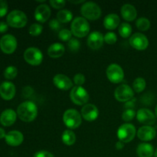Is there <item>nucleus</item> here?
<instances>
[{
	"mask_svg": "<svg viewBox=\"0 0 157 157\" xmlns=\"http://www.w3.org/2000/svg\"><path fill=\"white\" fill-rule=\"evenodd\" d=\"M104 35L102 33L98 31L92 32L89 34L88 38H87V44L89 47L93 50H98L103 46L104 41Z\"/></svg>",
	"mask_w": 157,
	"mask_h": 157,
	"instance_id": "nucleus-14",
	"label": "nucleus"
},
{
	"mask_svg": "<svg viewBox=\"0 0 157 157\" xmlns=\"http://www.w3.org/2000/svg\"><path fill=\"white\" fill-rule=\"evenodd\" d=\"M18 75V69L15 66H8L4 71V76L6 79H14Z\"/></svg>",
	"mask_w": 157,
	"mask_h": 157,
	"instance_id": "nucleus-31",
	"label": "nucleus"
},
{
	"mask_svg": "<svg viewBox=\"0 0 157 157\" xmlns=\"http://www.w3.org/2000/svg\"><path fill=\"white\" fill-rule=\"evenodd\" d=\"M49 27L52 29L55 32H58V31H61V22L58 21V19H52L50 21H49Z\"/></svg>",
	"mask_w": 157,
	"mask_h": 157,
	"instance_id": "nucleus-38",
	"label": "nucleus"
},
{
	"mask_svg": "<svg viewBox=\"0 0 157 157\" xmlns=\"http://www.w3.org/2000/svg\"><path fill=\"white\" fill-rule=\"evenodd\" d=\"M72 3H81V2H84L83 0H81V1H70Z\"/></svg>",
	"mask_w": 157,
	"mask_h": 157,
	"instance_id": "nucleus-46",
	"label": "nucleus"
},
{
	"mask_svg": "<svg viewBox=\"0 0 157 157\" xmlns=\"http://www.w3.org/2000/svg\"><path fill=\"white\" fill-rule=\"evenodd\" d=\"M65 52V48L59 42L51 44L48 48V55L53 58H58L62 56Z\"/></svg>",
	"mask_w": 157,
	"mask_h": 157,
	"instance_id": "nucleus-25",
	"label": "nucleus"
},
{
	"mask_svg": "<svg viewBox=\"0 0 157 157\" xmlns=\"http://www.w3.org/2000/svg\"><path fill=\"white\" fill-rule=\"evenodd\" d=\"M8 12V3L6 0H0V18L4 16Z\"/></svg>",
	"mask_w": 157,
	"mask_h": 157,
	"instance_id": "nucleus-40",
	"label": "nucleus"
},
{
	"mask_svg": "<svg viewBox=\"0 0 157 157\" xmlns=\"http://www.w3.org/2000/svg\"><path fill=\"white\" fill-rule=\"evenodd\" d=\"M155 113H156V117H157V104H156V107H155Z\"/></svg>",
	"mask_w": 157,
	"mask_h": 157,
	"instance_id": "nucleus-47",
	"label": "nucleus"
},
{
	"mask_svg": "<svg viewBox=\"0 0 157 157\" xmlns=\"http://www.w3.org/2000/svg\"><path fill=\"white\" fill-rule=\"evenodd\" d=\"M17 114L20 120L24 122H32L38 115V107L33 101H24L18 105Z\"/></svg>",
	"mask_w": 157,
	"mask_h": 157,
	"instance_id": "nucleus-1",
	"label": "nucleus"
},
{
	"mask_svg": "<svg viewBox=\"0 0 157 157\" xmlns=\"http://www.w3.org/2000/svg\"><path fill=\"white\" fill-rule=\"evenodd\" d=\"M53 83L58 89L62 90H67L73 87L71 80L65 75L58 74L53 78Z\"/></svg>",
	"mask_w": 157,
	"mask_h": 157,
	"instance_id": "nucleus-16",
	"label": "nucleus"
},
{
	"mask_svg": "<svg viewBox=\"0 0 157 157\" xmlns=\"http://www.w3.org/2000/svg\"><path fill=\"white\" fill-rule=\"evenodd\" d=\"M67 46L71 52H76L81 48V42L77 38H71L67 43Z\"/></svg>",
	"mask_w": 157,
	"mask_h": 157,
	"instance_id": "nucleus-35",
	"label": "nucleus"
},
{
	"mask_svg": "<svg viewBox=\"0 0 157 157\" xmlns=\"http://www.w3.org/2000/svg\"><path fill=\"white\" fill-rule=\"evenodd\" d=\"M136 136V128L131 124H124L118 128L117 137L120 141L124 143H130L134 139Z\"/></svg>",
	"mask_w": 157,
	"mask_h": 157,
	"instance_id": "nucleus-7",
	"label": "nucleus"
},
{
	"mask_svg": "<svg viewBox=\"0 0 157 157\" xmlns=\"http://www.w3.org/2000/svg\"><path fill=\"white\" fill-rule=\"evenodd\" d=\"M8 27H9V25H8L7 22L0 21V33H3V32H6L8 30Z\"/></svg>",
	"mask_w": 157,
	"mask_h": 157,
	"instance_id": "nucleus-42",
	"label": "nucleus"
},
{
	"mask_svg": "<svg viewBox=\"0 0 157 157\" xmlns=\"http://www.w3.org/2000/svg\"><path fill=\"white\" fill-rule=\"evenodd\" d=\"M130 44L138 51H144L147 48L149 45V40L145 35L136 32L131 35L129 40Z\"/></svg>",
	"mask_w": 157,
	"mask_h": 157,
	"instance_id": "nucleus-12",
	"label": "nucleus"
},
{
	"mask_svg": "<svg viewBox=\"0 0 157 157\" xmlns=\"http://www.w3.org/2000/svg\"><path fill=\"white\" fill-rule=\"evenodd\" d=\"M17 118V113L12 109H6L0 115V123L3 126L9 127L15 122Z\"/></svg>",
	"mask_w": 157,
	"mask_h": 157,
	"instance_id": "nucleus-20",
	"label": "nucleus"
},
{
	"mask_svg": "<svg viewBox=\"0 0 157 157\" xmlns=\"http://www.w3.org/2000/svg\"><path fill=\"white\" fill-rule=\"evenodd\" d=\"M71 32L75 36L84 38L90 32V25L84 17H76L71 25Z\"/></svg>",
	"mask_w": 157,
	"mask_h": 157,
	"instance_id": "nucleus-2",
	"label": "nucleus"
},
{
	"mask_svg": "<svg viewBox=\"0 0 157 157\" xmlns=\"http://www.w3.org/2000/svg\"><path fill=\"white\" fill-rule=\"evenodd\" d=\"M9 25L14 28H22L26 25L28 21L27 15L22 11L15 9L9 13L6 18Z\"/></svg>",
	"mask_w": 157,
	"mask_h": 157,
	"instance_id": "nucleus-4",
	"label": "nucleus"
},
{
	"mask_svg": "<svg viewBox=\"0 0 157 157\" xmlns=\"http://www.w3.org/2000/svg\"><path fill=\"white\" fill-rule=\"evenodd\" d=\"M107 77L110 81L114 84L121 83L124 78V72L122 67L117 64H111L107 68Z\"/></svg>",
	"mask_w": 157,
	"mask_h": 157,
	"instance_id": "nucleus-9",
	"label": "nucleus"
},
{
	"mask_svg": "<svg viewBox=\"0 0 157 157\" xmlns=\"http://www.w3.org/2000/svg\"><path fill=\"white\" fill-rule=\"evenodd\" d=\"M15 94V86L10 81H4L0 84V95L4 100L12 99Z\"/></svg>",
	"mask_w": 157,
	"mask_h": 157,
	"instance_id": "nucleus-17",
	"label": "nucleus"
},
{
	"mask_svg": "<svg viewBox=\"0 0 157 157\" xmlns=\"http://www.w3.org/2000/svg\"><path fill=\"white\" fill-rule=\"evenodd\" d=\"M121 22V18L117 14L111 13L105 16L104 19V25L108 30H113L116 29Z\"/></svg>",
	"mask_w": 157,
	"mask_h": 157,
	"instance_id": "nucleus-23",
	"label": "nucleus"
},
{
	"mask_svg": "<svg viewBox=\"0 0 157 157\" xmlns=\"http://www.w3.org/2000/svg\"><path fill=\"white\" fill-rule=\"evenodd\" d=\"M70 98L72 102L76 105H85L89 101V94L84 87L75 86L71 90Z\"/></svg>",
	"mask_w": 157,
	"mask_h": 157,
	"instance_id": "nucleus-6",
	"label": "nucleus"
},
{
	"mask_svg": "<svg viewBox=\"0 0 157 157\" xmlns=\"http://www.w3.org/2000/svg\"><path fill=\"white\" fill-rule=\"evenodd\" d=\"M51 16V9L46 4H41L37 6L35 11V18L38 21L44 23L48 20Z\"/></svg>",
	"mask_w": 157,
	"mask_h": 157,
	"instance_id": "nucleus-18",
	"label": "nucleus"
},
{
	"mask_svg": "<svg viewBox=\"0 0 157 157\" xmlns=\"http://www.w3.org/2000/svg\"><path fill=\"white\" fill-rule=\"evenodd\" d=\"M73 18V14L70 10L62 9L57 13V19L61 23H67L71 21Z\"/></svg>",
	"mask_w": 157,
	"mask_h": 157,
	"instance_id": "nucleus-27",
	"label": "nucleus"
},
{
	"mask_svg": "<svg viewBox=\"0 0 157 157\" xmlns=\"http://www.w3.org/2000/svg\"><path fill=\"white\" fill-rule=\"evenodd\" d=\"M34 157H55V156L50 152L45 151V150H41V151L37 152L34 155Z\"/></svg>",
	"mask_w": 157,
	"mask_h": 157,
	"instance_id": "nucleus-41",
	"label": "nucleus"
},
{
	"mask_svg": "<svg viewBox=\"0 0 157 157\" xmlns=\"http://www.w3.org/2000/svg\"><path fill=\"white\" fill-rule=\"evenodd\" d=\"M133 104H134V101H133V100H130V101H127V102L126 103L125 105H124V107L126 108V110H127V109H131L130 107H134Z\"/></svg>",
	"mask_w": 157,
	"mask_h": 157,
	"instance_id": "nucleus-43",
	"label": "nucleus"
},
{
	"mask_svg": "<svg viewBox=\"0 0 157 157\" xmlns=\"http://www.w3.org/2000/svg\"><path fill=\"white\" fill-rule=\"evenodd\" d=\"M121 13L123 18L128 21H133L137 16L136 8L131 4H124L121 7Z\"/></svg>",
	"mask_w": 157,
	"mask_h": 157,
	"instance_id": "nucleus-22",
	"label": "nucleus"
},
{
	"mask_svg": "<svg viewBox=\"0 0 157 157\" xmlns=\"http://www.w3.org/2000/svg\"><path fill=\"white\" fill-rule=\"evenodd\" d=\"M81 12L84 18L89 20H97L101 17V9L94 2H86L81 8Z\"/></svg>",
	"mask_w": 157,
	"mask_h": 157,
	"instance_id": "nucleus-3",
	"label": "nucleus"
},
{
	"mask_svg": "<svg viewBox=\"0 0 157 157\" xmlns=\"http://www.w3.org/2000/svg\"><path fill=\"white\" fill-rule=\"evenodd\" d=\"M119 33L121 37L126 38L130 36L132 33V27L129 23L123 22L119 26Z\"/></svg>",
	"mask_w": 157,
	"mask_h": 157,
	"instance_id": "nucleus-29",
	"label": "nucleus"
},
{
	"mask_svg": "<svg viewBox=\"0 0 157 157\" xmlns=\"http://www.w3.org/2000/svg\"><path fill=\"white\" fill-rule=\"evenodd\" d=\"M135 116H136V113L133 109H127L123 112L122 119L125 122H129V121H131Z\"/></svg>",
	"mask_w": 157,
	"mask_h": 157,
	"instance_id": "nucleus-34",
	"label": "nucleus"
},
{
	"mask_svg": "<svg viewBox=\"0 0 157 157\" xmlns=\"http://www.w3.org/2000/svg\"><path fill=\"white\" fill-rule=\"evenodd\" d=\"M6 141L9 145L12 147H17L22 144L24 140V136L18 130H12L6 135Z\"/></svg>",
	"mask_w": 157,
	"mask_h": 157,
	"instance_id": "nucleus-21",
	"label": "nucleus"
},
{
	"mask_svg": "<svg viewBox=\"0 0 157 157\" xmlns=\"http://www.w3.org/2000/svg\"><path fill=\"white\" fill-rule=\"evenodd\" d=\"M134 91L127 84H122L118 86L114 91V98L120 102H127L133 99Z\"/></svg>",
	"mask_w": 157,
	"mask_h": 157,
	"instance_id": "nucleus-10",
	"label": "nucleus"
},
{
	"mask_svg": "<svg viewBox=\"0 0 157 157\" xmlns=\"http://www.w3.org/2000/svg\"><path fill=\"white\" fill-rule=\"evenodd\" d=\"M99 110L98 108L92 104H87L81 109V117L87 121H95L98 117Z\"/></svg>",
	"mask_w": 157,
	"mask_h": 157,
	"instance_id": "nucleus-15",
	"label": "nucleus"
},
{
	"mask_svg": "<svg viewBox=\"0 0 157 157\" xmlns=\"http://www.w3.org/2000/svg\"><path fill=\"white\" fill-rule=\"evenodd\" d=\"M50 4L55 9H60L65 6L66 2L64 0H51Z\"/></svg>",
	"mask_w": 157,
	"mask_h": 157,
	"instance_id": "nucleus-39",
	"label": "nucleus"
},
{
	"mask_svg": "<svg viewBox=\"0 0 157 157\" xmlns=\"http://www.w3.org/2000/svg\"><path fill=\"white\" fill-rule=\"evenodd\" d=\"M154 156L155 157H157V149L156 150V151L154 152Z\"/></svg>",
	"mask_w": 157,
	"mask_h": 157,
	"instance_id": "nucleus-48",
	"label": "nucleus"
},
{
	"mask_svg": "<svg viewBox=\"0 0 157 157\" xmlns=\"http://www.w3.org/2000/svg\"><path fill=\"white\" fill-rule=\"evenodd\" d=\"M146 86H147V82L145 79L143 78H136L133 83V90L136 93H140L144 91V89L146 88Z\"/></svg>",
	"mask_w": 157,
	"mask_h": 157,
	"instance_id": "nucleus-28",
	"label": "nucleus"
},
{
	"mask_svg": "<svg viewBox=\"0 0 157 157\" xmlns=\"http://www.w3.org/2000/svg\"><path fill=\"white\" fill-rule=\"evenodd\" d=\"M136 25L137 29L140 31H145L148 30L150 27V21L148 18H145V17H141L139 18L136 21Z\"/></svg>",
	"mask_w": 157,
	"mask_h": 157,
	"instance_id": "nucleus-30",
	"label": "nucleus"
},
{
	"mask_svg": "<svg viewBox=\"0 0 157 157\" xmlns=\"http://www.w3.org/2000/svg\"><path fill=\"white\" fill-rule=\"evenodd\" d=\"M136 153L139 157H153L154 155V149L151 144L142 143L138 145Z\"/></svg>",
	"mask_w": 157,
	"mask_h": 157,
	"instance_id": "nucleus-24",
	"label": "nucleus"
},
{
	"mask_svg": "<svg viewBox=\"0 0 157 157\" xmlns=\"http://www.w3.org/2000/svg\"><path fill=\"white\" fill-rule=\"evenodd\" d=\"M104 41L108 44H113L116 43L117 41V35L113 32H109L104 35Z\"/></svg>",
	"mask_w": 157,
	"mask_h": 157,
	"instance_id": "nucleus-36",
	"label": "nucleus"
},
{
	"mask_svg": "<svg viewBox=\"0 0 157 157\" xmlns=\"http://www.w3.org/2000/svg\"><path fill=\"white\" fill-rule=\"evenodd\" d=\"M156 136L155 128L151 126H143L138 130L137 136L142 141H150Z\"/></svg>",
	"mask_w": 157,
	"mask_h": 157,
	"instance_id": "nucleus-19",
	"label": "nucleus"
},
{
	"mask_svg": "<svg viewBox=\"0 0 157 157\" xmlns=\"http://www.w3.org/2000/svg\"><path fill=\"white\" fill-rule=\"evenodd\" d=\"M6 131H5L4 129H2V127H0V139L3 137H6Z\"/></svg>",
	"mask_w": 157,
	"mask_h": 157,
	"instance_id": "nucleus-45",
	"label": "nucleus"
},
{
	"mask_svg": "<svg viewBox=\"0 0 157 157\" xmlns=\"http://www.w3.org/2000/svg\"><path fill=\"white\" fill-rule=\"evenodd\" d=\"M63 121L69 129H77L82 122L81 115L75 109H68L63 115Z\"/></svg>",
	"mask_w": 157,
	"mask_h": 157,
	"instance_id": "nucleus-5",
	"label": "nucleus"
},
{
	"mask_svg": "<svg viewBox=\"0 0 157 157\" xmlns=\"http://www.w3.org/2000/svg\"><path fill=\"white\" fill-rule=\"evenodd\" d=\"M72 33L70 30L68 29H61L59 32H58V38L63 41H70L71 39Z\"/></svg>",
	"mask_w": 157,
	"mask_h": 157,
	"instance_id": "nucleus-33",
	"label": "nucleus"
},
{
	"mask_svg": "<svg viewBox=\"0 0 157 157\" xmlns=\"http://www.w3.org/2000/svg\"><path fill=\"white\" fill-rule=\"evenodd\" d=\"M136 118L140 124L145 126H151L156 123V116L150 110L147 108L140 109L136 113Z\"/></svg>",
	"mask_w": 157,
	"mask_h": 157,
	"instance_id": "nucleus-13",
	"label": "nucleus"
},
{
	"mask_svg": "<svg viewBox=\"0 0 157 157\" xmlns=\"http://www.w3.org/2000/svg\"><path fill=\"white\" fill-rule=\"evenodd\" d=\"M115 147H116V149L117 150H122L123 148L124 147V143L121 142V141H117V142L116 143V145H115Z\"/></svg>",
	"mask_w": 157,
	"mask_h": 157,
	"instance_id": "nucleus-44",
	"label": "nucleus"
},
{
	"mask_svg": "<svg viewBox=\"0 0 157 157\" xmlns=\"http://www.w3.org/2000/svg\"><path fill=\"white\" fill-rule=\"evenodd\" d=\"M61 140L65 145L71 146L76 141V136L71 130H66L63 132Z\"/></svg>",
	"mask_w": 157,
	"mask_h": 157,
	"instance_id": "nucleus-26",
	"label": "nucleus"
},
{
	"mask_svg": "<svg viewBox=\"0 0 157 157\" xmlns=\"http://www.w3.org/2000/svg\"><path fill=\"white\" fill-rule=\"evenodd\" d=\"M85 76L81 73L76 74V75H75V77H74V82L76 84V86H80V87H81V85H83V84L85 83Z\"/></svg>",
	"mask_w": 157,
	"mask_h": 157,
	"instance_id": "nucleus-37",
	"label": "nucleus"
},
{
	"mask_svg": "<svg viewBox=\"0 0 157 157\" xmlns=\"http://www.w3.org/2000/svg\"><path fill=\"white\" fill-rule=\"evenodd\" d=\"M29 30V34L31 35H32V36H38V35H39L42 32L43 26L41 24H39V23H33L32 25H31Z\"/></svg>",
	"mask_w": 157,
	"mask_h": 157,
	"instance_id": "nucleus-32",
	"label": "nucleus"
},
{
	"mask_svg": "<svg viewBox=\"0 0 157 157\" xmlns=\"http://www.w3.org/2000/svg\"><path fill=\"white\" fill-rule=\"evenodd\" d=\"M0 48L6 54H12L17 48V40L14 35L6 34L0 39Z\"/></svg>",
	"mask_w": 157,
	"mask_h": 157,
	"instance_id": "nucleus-11",
	"label": "nucleus"
},
{
	"mask_svg": "<svg viewBox=\"0 0 157 157\" xmlns=\"http://www.w3.org/2000/svg\"><path fill=\"white\" fill-rule=\"evenodd\" d=\"M24 59L31 65H39L43 61V54L38 48L29 47L25 51Z\"/></svg>",
	"mask_w": 157,
	"mask_h": 157,
	"instance_id": "nucleus-8",
	"label": "nucleus"
}]
</instances>
